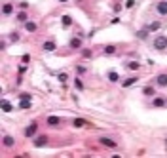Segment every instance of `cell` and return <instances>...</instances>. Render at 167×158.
<instances>
[{
    "label": "cell",
    "mask_w": 167,
    "mask_h": 158,
    "mask_svg": "<svg viewBox=\"0 0 167 158\" xmlns=\"http://www.w3.org/2000/svg\"><path fill=\"white\" fill-rule=\"evenodd\" d=\"M152 46H154V50H158V52H163L167 48V36L165 34H158L154 38V42H152Z\"/></svg>",
    "instance_id": "6da1fadb"
},
{
    "label": "cell",
    "mask_w": 167,
    "mask_h": 158,
    "mask_svg": "<svg viewBox=\"0 0 167 158\" xmlns=\"http://www.w3.org/2000/svg\"><path fill=\"white\" fill-rule=\"evenodd\" d=\"M156 12H158V15H162V17L167 15V0H159L156 4Z\"/></svg>",
    "instance_id": "7a4b0ae2"
},
{
    "label": "cell",
    "mask_w": 167,
    "mask_h": 158,
    "mask_svg": "<svg viewBox=\"0 0 167 158\" xmlns=\"http://www.w3.org/2000/svg\"><path fill=\"white\" fill-rule=\"evenodd\" d=\"M36 132H38V124H36V122H32V124H28V126L25 128V137H32Z\"/></svg>",
    "instance_id": "3957f363"
},
{
    "label": "cell",
    "mask_w": 167,
    "mask_h": 158,
    "mask_svg": "<svg viewBox=\"0 0 167 158\" xmlns=\"http://www.w3.org/2000/svg\"><path fill=\"white\" fill-rule=\"evenodd\" d=\"M99 143H101V145H105V147H108V149L118 147V143H116L114 139H110V137H101V139H99Z\"/></svg>",
    "instance_id": "277c9868"
},
{
    "label": "cell",
    "mask_w": 167,
    "mask_h": 158,
    "mask_svg": "<svg viewBox=\"0 0 167 158\" xmlns=\"http://www.w3.org/2000/svg\"><path fill=\"white\" fill-rule=\"evenodd\" d=\"M13 10H15V8H13L12 2H4V4H2V15H12Z\"/></svg>",
    "instance_id": "5b68a950"
},
{
    "label": "cell",
    "mask_w": 167,
    "mask_h": 158,
    "mask_svg": "<svg viewBox=\"0 0 167 158\" xmlns=\"http://www.w3.org/2000/svg\"><path fill=\"white\" fill-rule=\"evenodd\" d=\"M46 124H48L49 128H55V126H59V124H61V120H59V116H55V114H52V116H48Z\"/></svg>",
    "instance_id": "8992f818"
},
{
    "label": "cell",
    "mask_w": 167,
    "mask_h": 158,
    "mask_svg": "<svg viewBox=\"0 0 167 158\" xmlns=\"http://www.w3.org/2000/svg\"><path fill=\"white\" fill-rule=\"evenodd\" d=\"M2 145H4L6 149H10V147L15 145V139H13L12 135H4V137H2Z\"/></svg>",
    "instance_id": "52a82bcc"
},
{
    "label": "cell",
    "mask_w": 167,
    "mask_h": 158,
    "mask_svg": "<svg viewBox=\"0 0 167 158\" xmlns=\"http://www.w3.org/2000/svg\"><path fill=\"white\" fill-rule=\"evenodd\" d=\"M156 84L159 88H167V74H158L156 76Z\"/></svg>",
    "instance_id": "ba28073f"
},
{
    "label": "cell",
    "mask_w": 167,
    "mask_h": 158,
    "mask_svg": "<svg viewBox=\"0 0 167 158\" xmlns=\"http://www.w3.org/2000/svg\"><path fill=\"white\" fill-rule=\"evenodd\" d=\"M70 48H72V50H80V48H82V36L70 38Z\"/></svg>",
    "instance_id": "9c48e42d"
},
{
    "label": "cell",
    "mask_w": 167,
    "mask_h": 158,
    "mask_svg": "<svg viewBox=\"0 0 167 158\" xmlns=\"http://www.w3.org/2000/svg\"><path fill=\"white\" fill-rule=\"evenodd\" d=\"M44 145H48V137L46 135H40V137L34 139V147H44Z\"/></svg>",
    "instance_id": "30bf717a"
},
{
    "label": "cell",
    "mask_w": 167,
    "mask_h": 158,
    "mask_svg": "<svg viewBox=\"0 0 167 158\" xmlns=\"http://www.w3.org/2000/svg\"><path fill=\"white\" fill-rule=\"evenodd\" d=\"M36 29H38V25H36L34 21H25V31L27 33H34Z\"/></svg>",
    "instance_id": "8fae6325"
},
{
    "label": "cell",
    "mask_w": 167,
    "mask_h": 158,
    "mask_svg": "<svg viewBox=\"0 0 167 158\" xmlns=\"http://www.w3.org/2000/svg\"><path fill=\"white\" fill-rule=\"evenodd\" d=\"M42 48H44L46 52H53V50H55L57 46H55V42H53V40H46L44 44H42Z\"/></svg>",
    "instance_id": "7c38bea8"
},
{
    "label": "cell",
    "mask_w": 167,
    "mask_h": 158,
    "mask_svg": "<svg viewBox=\"0 0 167 158\" xmlns=\"http://www.w3.org/2000/svg\"><path fill=\"white\" fill-rule=\"evenodd\" d=\"M137 82H139V78H137V76H131V78H127V80H123L122 86H123V88H129V86H133V84H137Z\"/></svg>",
    "instance_id": "4fadbf2b"
},
{
    "label": "cell",
    "mask_w": 167,
    "mask_h": 158,
    "mask_svg": "<svg viewBox=\"0 0 167 158\" xmlns=\"http://www.w3.org/2000/svg\"><path fill=\"white\" fill-rule=\"evenodd\" d=\"M108 82H112V84L120 82V74L116 73V70H110V73H108Z\"/></svg>",
    "instance_id": "5bb4252c"
},
{
    "label": "cell",
    "mask_w": 167,
    "mask_h": 158,
    "mask_svg": "<svg viewBox=\"0 0 167 158\" xmlns=\"http://www.w3.org/2000/svg\"><path fill=\"white\" fill-rule=\"evenodd\" d=\"M165 105H167V101H165L163 97H156L154 99V107H156V109H163Z\"/></svg>",
    "instance_id": "9a60e30c"
},
{
    "label": "cell",
    "mask_w": 167,
    "mask_h": 158,
    "mask_svg": "<svg viewBox=\"0 0 167 158\" xmlns=\"http://www.w3.org/2000/svg\"><path fill=\"white\" fill-rule=\"evenodd\" d=\"M61 23H63L65 29H68V27L72 25V17H70V15H63V17H61Z\"/></svg>",
    "instance_id": "2e32d148"
},
{
    "label": "cell",
    "mask_w": 167,
    "mask_h": 158,
    "mask_svg": "<svg viewBox=\"0 0 167 158\" xmlns=\"http://www.w3.org/2000/svg\"><path fill=\"white\" fill-rule=\"evenodd\" d=\"M85 124H88V122H85L84 118H74V120H72V126H74V128H84Z\"/></svg>",
    "instance_id": "e0dca14e"
},
{
    "label": "cell",
    "mask_w": 167,
    "mask_h": 158,
    "mask_svg": "<svg viewBox=\"0 0 167 158\" xmlns=\"http://www.w3.org/2000/svg\"><path fill=\"white\" fill-rule=\"evenodd\" d=\"M146 29H148L150 33H154V31H159V29H162V23H159V21H154V23H150Z\"/></svg>",
    "instance_id": "ac0fdd59"
},
{
    "label": "cell",
    "mask_w": 167,
    "mask_h": 158,
    "mask_svg": "<svg viewBox=\"0 0 167 158\" xmlns=\"http://www.w3.org/2000/svg\"><path fill=\"white\" fill-rule=\"evenodd\" d=\"M2 111H4V112H12V111H13V105L4 99V101H2Z\"/></svg>",
    "instance_id": "d6986e66"
},
{
    "label": "cell",
    "mask_w": 167,
    "mask_h": 158,
    "mask_svg": "<svg viewBox=\"0 0 167 158\" xmlns=\"http://www.w3.org/2000/svg\"><path fill=\"white\" fill-rule=\"evenodd\" d=\"M105 53H106V55H112V53H116V46H114V44H108V46H105Z\"/></svg>",
    "instance_id": "ffe728a7"
},
{
    "label": "cell",
    "mask_w": 167,
    "mask_h": 158,
    "mask_svg": "<svg viewBox=\"0 0 167 158\" xmlns=\"http://www.w3.org/2000/svg\"><path fill=\"white\" fill-rule=\"evenodd\" d=\"M148 34H150V31H148V29H142V31H139V33H137V36H139L141 40H144V38H148Z\"/></svg>",
    "instance_id": "44dd1931"
},
{
    "label": "cell",
    "mask_w": 167,
    "mask_h": 158,
    "mask_svg": "<svg viewBox=\"0 0 167 158\" xmlns=\"http://www.w3.org/2000/svg\"><path fill=\"white\" fill-rule=\"evenodd\" d=\"M142 93H144V95H148V97H152L156 91H154V88H152V86H146V88L142 90Z\"/></svg>",
    "instance_id": "7402d4cb"
},
{
    "label": "cell",
    "mask_w": 167,
    "mask_h": 158,
    "mask_svg": "<svg viewBox=\"0 0 167 158\" xmlns=\"http://www.w3.org/2000/svg\"><path fill=\"white\" fill-rule=\"evenodd\" d=\"M21 109H31V99H21Z\"/></svg>",
    "instance_id": "603a6c76"
},
{
    "label": "cell",
    "mask_w": 167,
    "mask_h": 158,
    "mask_svg": "<svg viewBox=\"0 0 167 158\" xmlns=\"http://www.w3.org/2000/svg\"><path fill=\"white\" fill-rule=\"evenodd\" d=\"M125 67H127L129 70H137V69H139L141 65H139V63H135V61H129V63H127V65H125Z\"/></svg>",
    "instance_id": "cb8c5ba5"
},
{
    "label": "cell",
    "mask_w": 167,
    "mask_h": 158,
    "mask_svg": "<svg viewBox=\"0 0 167 158\" xmlns=\"http://www.w3.org/2000/svg\"><path fill=\"white\" fill-rule=\"evenodd\" d=\"M27 17H28V15H27L25 12H19V13H17V21H21V23H25V21H28Z\"/></svg>",
    "instance_id": "d4e9b609"
},
{
    "label": "cell",
    "mask_w": 167,
    "mask_h": 158,
    "mask_svg": "<svg viewBox=\"0 0 167 158\" xmlns=\"http://www.w3.org/2000/svg\"><path fill=\"white\" fill-rule=\"evenodd\" d=\"M74 86H76L78 90H84V82L80 80V78H74Z\"/></svg>",
    "instance_id": "484cf974"
},
{
    "label": "cell",
    "mask_w": 167,
    "mask_h": 158,
    "mask_svg": "<svg viewBox=\"0 0 167 158\" xmlns=\"http://www.w3.org/2000/svg\"><path fill=\"white\" fill-rule=\"evenodd\" d=\"M57 78H59V82H63V84H65V82L68 80V76L65 74V73H61V74H57Z\"/></svg>",
    "instance_id": "4316f807"
},
{
    "label": "cell",
    "mask_w": 167,
    "mask_h": 158,
    "mask_svg": "<svg viewBox=\"0 0 167 158\" xmlns=\"http://www.w3.org/2000/svg\"><path fill=\"white\" fill-rule=\"evenodd\" d=\"M10 40H12V42H17V40H19V34H17V33H13L12 36H10Z\"/></svg>",
    "instance_id": "83f0119b"
},
{
    "label": "cell",
    "mask_w": 167,
    "mask_h": 158,
    "mask_svg": "<svg viewBox=\"0 0 167 158\" xmlns=\"http://www.w3.org/2000/svg\"><path fill=\"white\" fill-rule=\"evenodd\" d=\"M133 6H135L133 0H127V2H125V8H133Z\"/></svg>",
    "instance_id": "f1b7e54d"
},
{
    "label": "cell",
    "mask_w": 167,
    "mask_h": 158,
    "mask_svg": "<svg viewBox=\"0 0 167 158\" xmlns=\"http://www.w3.org/2000/svg\"><path fill=\"white\" fill-rule=\"evenodd\" d=\"M19 8H21V10H27L28 4H27V2H19Z\"/></svg>",
    "instance_id": "f546056e"
},
{
    "label": "cell",
    "mask_w": 167,
    "mask_h": 158,
    "mask_svg": "<svg viewBox=\"0 0 167 158\" xmlns=\"http://www.w3.org/2000/svg\"><path fill=\"white\" fill-rule=\"evenodd\" d=\"M19 99H31V95H28V93H21Z\"/></svg>",
    "instance_id": "4dcf8cb0"
},
{
    "label": "cell",
    "mask_w": 167,
    "mask_h": 158,
    "mask_svg": "<svg viewBox=\"0 0 167 158\" xmlns=\"http://www.w3.org/2000/svg\"><path fill=\"white\" fill-rule=\"evenodd\" d=\"M31 61V55H23V63H28Z\"/></svg>",
    "instance_id": "1f68e13d"
},
{
    "label": "cell",
    "mask_w": 167,
    "mask_h": 158,
    "mask_svg": "<svg viewBox=\"0 0 167 158\" xmlns=\"http://www.w3.org/2000/svg\"><path fill=\"white\" fill-rule=\"evenodd\" d=\"M57 2H63L65 4V2H68V0H57Z\"/></svg>",
    "instance_id": "d6a6232c"
}]
</instances>
